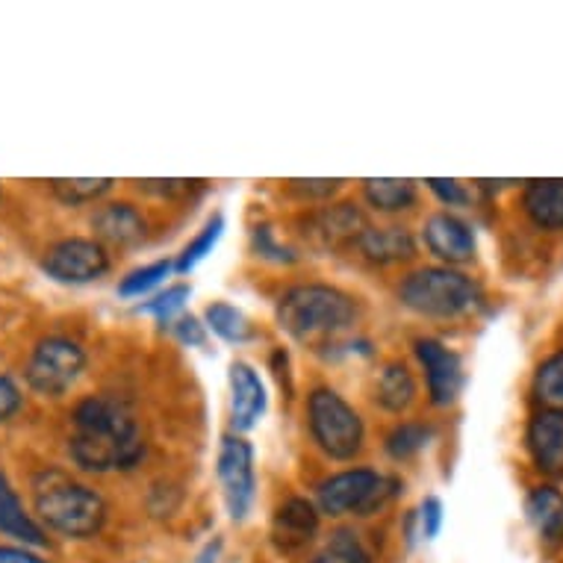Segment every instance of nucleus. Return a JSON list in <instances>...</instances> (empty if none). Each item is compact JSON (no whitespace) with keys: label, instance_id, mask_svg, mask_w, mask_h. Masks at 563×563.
Returning <instances> with one entry per match:
<instances>
[{"label":"nucleus","instance_id":"nucleus-16","mask_svg":"<svg viewBox=\"0 0 563 563\" xmlns=\"http://www.w3.org/2000/svg\"><path fill=\"white\" fill-rule=\"evenodd\" d=\"M0 534L15 537L27 545H45V531L38 528V522L30 517L24 505H21L19 493L12 489L10 478L0 472Z\"/></svg>","mask_w":563,"mask_h":563},{"label":"nucleus","instance_id":"nucleus-23","mask_svg":"<svg viewBox=\"0 0 563 563\" xmlns=\"http://www.w3.org/2000/svg\"><path fill=\"white\" fill-rule=\"evenodd\" d=\"M534 396L545 410H561L563 413V351L540 363L534 378Z\"/></svg>","mask_w":563,"mask_h":563},{"label":"nucleus","instance_id":"nucleus-11","mask_svg":"<svg viewBox=\"0 0 563 563\" xmlns=\"http://www.w3.org/2000/svg\"><path fill=\"white\" fill-rule=\"evenodd\" d=\"M528 452L534 466L545 475H563V413L561 410H540L528 426Z\"/></svg>","mask_w":563,"mask_h":563},{"label":"nucleus","instance_id":"nucleus-35","mask_svg":"<svg viewBox=\"0 0 563 563\" xmlns=\"http://www.w3.org/2000/svg\"><path fill=\"white\" fill-rule=\"evenodd\" d=\"M175 333L184 342H189V345H203V328H201V322H198V319H192V316H184V319H177Z\"/></svg>","mask_w":563,"mask_h":563},{"label":"nucleus","instance_id":"nucleus-15","mask_svg":"<svg viewBox=\"0 0 563 563\" xmlns=\"http://www.w3.org/2000/svg\"><path fill=\"white\" fill-rule=\"evenodd\" d=\"M528 519L549 549L563 543V493L554 487H534L526 501Z\"/></svg>","mask_w":563,"mask_h":563},{"label":"nucleus","instance_id":"nucleus-22","mask_svg":"<svg viewBox=\"0 0 563 563\" xmlns=\"http://www.w3.org/2000/svg\"><path fill=\"white\" fill-rule=\"evenodd\" d=\"M366 198L372 207L396 213V210H407L416 201V186L410 180H393V177L366 180Z\"/></svg>","mask_w":563,"mask_h":563},{"label":"nucleus","instance_id":"nucleus-30","mask_svg":"<svg viewBox=\"0 0 563 563\" xmlns=\"http://www.w3.org/2000/svg\"><path fill=\"white\" fill-rule=\"evenodd\" d=\"M186 298H189V289L172 287V289H166L163 296L154 298V301H148V305H145V310L157 316V319H163V322H168V319H172V316H175L177 310L186 305Z\"/></svg>","mask_w":563,"mask_h":563},{"label":"nucleus","instance_id":"nucleus-17","mask_svg":"<svg viewBox=\"0 0 563 563\" xmlns=\"http://www.w3.org/2000/svg\"><path fill=\"white\" fill-rule=\"evenodd\" d=\"M316 526H319V517L313 505L305 499H289L287 505H280L275 517V543L287 552L301 549L316 534Z\"/></svg>","mask_w":563,"mask_h":563},{"label":"nucleus","instance_id":"nucleus-8","mask_svg":"<svg viewBox=\"0 0 563 563\" xmlns=\"http://www.w3.org/2000/svg\"><path fill=\"white\" fill-rule=\"evenodd\" d=\"M42 268L47 277H54L56 284H92L98 277L107 275L110 257L103 251L101 242L95 240H63L51 245L42 257Z\"/></svg>","mask_w":563,"mask_h":563},{"label":"nucleus","instance_id":"nucleus-3","mask_svg":"<svg viewBox=\"0 0 563 563\" xmlns=\"http://www.w3.org/2000/svg\"><path fill=\"white\" fill-rule=\"evenodd\" d=\"M354 301L333 287H296L277 305V322L298 342L324 345L354 322Z\"/></svg>","mask_w":563,"mask_h":563},{"label":"nucleus","instance_id":"nucleus-12","mask_svg":"<svg viewBox=\"0 0 563 563\" xmlns=\"http://www.w3.org/2000/svg\"><path fill=\"white\" fill-rule=\"evenodd\" d=\"M426 242L431 254H437L445 263H466V260L475 257V233L457 216L440 213L428 219Z\"/></svg>","mask_w":563,"mask_h":563},{"label":"nucleus","instance_id":"nucleus-36","mask_svg":"<svg viewBox=\"0 0 563 563\" xmlns=\"http://www.w3.org/2000/svg\"><path fill=\"white\" fill-rule=\"evenodd\" d=\"M257 249L260 254H266V257H275V260H292L287 249H280L272 242V231L268 228H257Z\"/></svg>","mask_w":563,"mask_h":563},{"label":"nucleus","instance_id":"nucleus-5","mask_svg":"<svg viewBox=\"0 0 563 563\" xmlns=\"http://www.w3.org/2000/svg\"><path fill=\"white\" fill-rule=\"evenodd\" d=\"M310 431L324 454L349 461L361 452L363 422L357 410L333 389H316L310 396Z\"/></svg>","mask_w":563,"mask_h":563},{"label":"nucleus","instance_id":"nucleus-18","mask_svg":"<svg viewBox=\"0 0 563 563\" xmlns=\"http://www.w3.org/2000/svg\"><path fill=\"white\" fill-rule=\"evenodd\" d=\"M98 236L112 245H133L145 236V219L130 203H107L92 219Z\"/></svg>","mask_w":563,"mask_h":563},{"label":"nucleus","instance_id":"nucleus-31","mask_svg":"<svg viewBox=\"0 0 563 563\" xmlns=\"http://www.w3.org/2000/svg\"><path fill=\"white\" fill-rule=\"evenodd\" d=\"M21 405H24V396H21L19 384L10 375H0V426L10 422L12 416H19Z\"/></svg>","mask_w":563,"mask_h":563},{"label":"nucleus","instance_id":"nucleus-25","mask_svg":"<svg viewBox=\"0 0 563 563\" xmlns=\"http://www.w3.org/2000/svg\"><path fill=\"white\" fill-rule=\"evenodd\" d=\"M110 186L112 180H107V177H101V180H95V177H86V180H51V192L63 203H89L110 192Z\"/></svg>","mask_w":563,"mask_h":563},{"label":"nucleus","instance_id":"nucleus-2","mask_svg":"<svg viewBox=\"0 0 563 563\" xmlns=\"http://www.w3.org/2000/svg\"><path fill=\"white\" fill-rule=\"evenodd\" d=\"M36 514L51 531L71 540L95 537L107 522V505L101 496L63 472H45L36 481Z\"/></svg>","mask_w":563,"mask_h":563},{"label":"nucleus","instance_id":"nucleus-19","mask_svg":"<svg viewBox=\"0 0 563 563\" xmlns=\"http://www.w3.org/2000/svg\"><path fill=\"white\" fill-rule=\"evenodd\" d=\"M528 219L543 231H563V180H534L526 189Z\"/></svg>","mask_w":563,"mask_h":563},{"label":"nucleus","instance_id":"nucleus-37","mask_svg":"<svg viewBox=\"0 0 563 563\" xmlns=\"http://www.w3.org/2000/svg\"><path fill=\"white\" fill-rule=\"evenodd\" d=\"M292 186H296L298 192L319 198V195H331L340 186V180H292Z\"/></svg>","mask_w":563,"mask_h":563},{"label":"nucleus","instance_id":"nucleus-20","mask_svg":"<svg viewBox=\"0 0 563 563\" xmlns=\"http://www.w3.org/2000/svg\"><path fill=\"white\" fill-rule=\"evenodd\" d=\"M361 251L372 263H398L410 260L416 251L413 236L405 228H366L357 240Z\"/></svg>","mask_w":563,"mask_h":563},{"label":"nucleus","instance_id":"nucleus-34","mask_svg":"<svg viewBox=\"0 0 563 563\" xmlns=\"http://www.w3.org/2000/svg\"><path fill=\"white\" fill-rule=\"evenodd\" d=\"M192 184L195 180H142V189L157 195H184L192 189Z\"/></svg>","mask_w":563,"mask_h":563},{"label":"nucleus","instance_id":"nucleus-28","mask_svg":"<svg viewBox=\"0 0 563 563\" xmlns=\"http://www.w3.org/2000/svg\"><path fill=\"white\" fill-rule=\"evenodd\" d=\"M222 228H224V219L222 216H216L213 222L207 224V228H203V231L198 233L189 245H186L184 257H180L177 268H180V272H189V268L198 266V263L213 251V245L219 242V236H222Z\"/></svg>","mask_w":563,"mask_h":563},{"label":"nucleus","instance_id":"nucleus-39","mask_svg":"<svg viewBox=\"0 0 563 563\" xmlns=\"http://www.w3.org/2000/svg\"><path fill=\"white\" fill-rule=\"evenodd\" d=\"M216 561H219V543L207 545V549L198 554V561H195V563H216Z\"/></svg>","mask_w":563,"mask_h":563},{"label":"nucleus","instance_id":"nucleus-4","mask_svg":"<svg viewBox=\"0 0 563 563\" xmlns=\"http://www.w3.org/2000/svg\"><path fill=\"white\" fill-rule=\"evenodd\" d=\"M401 301L416 313L449 319L472 310L478 301V289L454 268H422L401 284Z\"/></svg>","mask_w":563,"mask_h":563},{"label":"nucleus","instance_id":"nucleus-26","mask_svg":"<svg viewBox=\"0 0 563 563\" xmlns=\"http://www.w3.org/2000/svg\"><path fill=\"white\" fill-rule=\"evenodd\" d=\"M313 563H372L366 549L361 545V540L349 531H340V534L333 537L328 549H324Z\"/></svg>","mask_w":563,"mask_h":563},{"label":"nucleus","instance_id":"nucleus-7","mask_svg":"<svg viewBox=\"0 0 563 563\" xmlns=\"http://www.w3.org/2000/svg\"><path fill=\"white\" fill-rule=\"evenodd\" d=\"M396 481L372 470L340 472L319 487V508L331 517H345V514L369 517L396 493Z\"/></svg>","mask_w":563,"mask_h":563},{"label":"nucleus","instance_id":"nucleus-1","mask_svg":"<svg viewBox=\"0 0 563 563\" xmlns=\"http://www.w3.org/2000/svg\"><path fill=\"white\" fill-rule=\"evenodd\" d=\"M142 452H145L142 431L128 401L115 396H92L77 405L68 454L80 470H130Z\"/></svg>","mask_w":563,"mask_h":563},{"label":"nucleus","instance_id":"nucleus-29","mask_svg":"<svg viewBox=\"0 0 563 563\" xmlns=\"http://www.w3.org/2000/svg\"><path fill=\"white\" fill-rule=\"evenodd\" d=\"M168 272H172V263H154V266L136 268L133 275H128L121 280L119 292L124 298L142 296V292H148V289H154L157 284H163L168 277Z\"/></svg>","mask_w":563,"mask_h":563},{"label":"nucleus","instance_id":"nucleus-21","mask_svg":"<svg viewBox=\"0 0 563 563\" xmlns=\"http://www.w3.org/2000/svg\"><path fill=\"white\" fill-rule=\"evenodd\" d=\"M375 396L393 413H401V410L413 405L416 384L405 363H389L387 369L380 372L378 384H375Z\"/></svg>","mask_w":563,"mask_h":563},{"label":"nucleus","instance_id":"nucleus-13","mask_svg":"<svg viewBox=\"0 0 563 563\" xmlns=\"http://www.w3.org/2000/svg\"><path fill=\"white\" fill-rule=\"evenodd\" d=\"M231 396L233 426L240 431H251L257 426L260 416L266 413V389L249 363H233L231 366Z\"/></svg>","mask_w":563,"mask_h":563},{"label":"nucleus","instance_id":"nucleus-24","mask_svg":"<svg viewBox=\"0 0 563 563\" xmlns=\"http://www.w3.org/2000/svg\"><path fill=\"white\" fill-rule=\"evenodd\" d=\"M207 324H210V328H213V331L228 342L249 340V333H251L245 316H242L236 307L222 305V301L207 307Z\"/></svg>","mask_w":563,"mask_h":563},{"label":"nucleus","instance_id":"nucleus-9","mask_svg":"<svg viewBox=\"0 0 563 563\" xmlns=\"http://www.w3.org/2000/svg\"><path fill=\"white\" fill-rule=\"evenodd\" d=\"M219 481L233 519L249 517L254 505V452L242 437H224L219 449Z\"/></svg>","mask_w":563,"mask_h":563},{"label":"nucleus","instance_id":"nucleus-10","mask_svg":"<svg viewBox=\"0 0 563 563\" xmlns=\"http://www.w3.org/2000/svg\"><path fill=\"white\" fill-rule=\"evenodd\" d=\"M416 354H419V361L426 366L431 401L440 407L452 405L454 398L461 396L463 387V369L461 361H457V354L445 349L443 342L437 340L416 342Z\"/></svg>","mask_w":563,"mask_h":563},{"label":"nucleus","instance_id":"nucleus-38","mask_svg":"<svg viewBox=\"0 0 563 563\" xmlns=\"http://www.w3.org/2000/svg\"><path fill=\"white\" fill-rule=\"evenodd\" d=\"M0 563H45L38 554L27 549H12V545H0Z\"/></svg>","mask_w":563,"mask_h":563},{"label":"nucleus","instance_id":"nucleus-32","mask_svg":"<svg viewBox=\"0 0 563 563\" xmlns=\"http://www.w3.org/2000/svg\"><path fill=\"white\" fill-rule=\"evenodd\" d=\"M428 186H431V192H434L443 203H449V207L466 203V192H463V186L457 184V180H437V177H431Z\"/></svg>","mask_w":563,"mask_h":563},{"label":"nucleus","instance_id":"nucleus-27","mask_svg":"<svg viewBox=\"0 0 563 563\" xmlns=\"http://www.w3.org/2000/svg\"><path fill=\"white\" fill-rule=\"evenodd\" d=\"M428 440H431V431L426 426H416V422H407V426H398L387 440V449L393 457L405 461L410 454H416L419 449H426Z\"/></svg>","mask_w":563,"mask_h":563},{"label":"nucleus","instance_id":"nucleus-14","mask_svg":"<svg viewBox=\"0 0 563 563\" xmlns=\"http://www.w3.org/2000/svg\"><path fill=\"white\" fill-rule=\"evenodd\" d=\"M363 231H366V222H363L361 210L354 203H336L331 210L316 216L310 233L322 249H342L349 242L361 240Z\"/></svg>","mask_w":563,"mask_h":563},{"label":"nucleus","instance_id":"nucleus-33","mask_svg":"<svg viewBox=\"0 0 563 563\" xmlns=\"http://www.w3.org/2000/svg\"><path fill=\"white\" fill-rule=\"evenodd\" d=\"M440 526H443V501L431 496L422 505V534L431 540V537L440 534Z\"/></svg>","mask_w":563,"mask_h":563},{"label":"nucleus","instance_id":"nucleus-6","mask_svg":"<svg viewBox=\"0 0 563 563\" xmlns=\"http://www.w3.org/2000/svg\"><path fill=\"white\" fill-rule=\"evenodd\" d=\"M86 369V351L68 336H45L30 354L24 375L27 384L42 396H63L75 387Z\"/></svg>","mask_w":563,"mask_h":563}]
</instances>
